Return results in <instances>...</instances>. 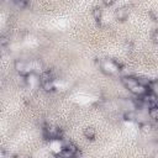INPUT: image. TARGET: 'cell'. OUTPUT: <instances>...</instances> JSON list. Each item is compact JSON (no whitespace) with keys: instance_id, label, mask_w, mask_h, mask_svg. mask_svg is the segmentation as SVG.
Here are the masks:
<instances>
[{"instance_id":"7","label":"cell","mask_w":158,"mask_h":158,"mask_svg":"<svg viewBox=\"0 0 158 158\" xmlns=\"http://www.w3.org/2000/svg\"><path fill=\"white\" fill-rule=\"evenodd\" d=\"M42 84V88L46 90V91H52L54 90V83L53 80H48V81H44V83H41Z\"/></svg>"},{"instance_id":"10","label":"cell","mask_w":158,"mask_h":158,"mask_svg":"<svg viewBox=\"0 0 158 158\" xmlns=\"http://www.w3.org/2000/svg\"><path fill=\"white\" fill-rule=\"evenodd\" d=\"M114 1H115V0H102L104 5H106V6H111V5L114 4Z\"/></svg>"},{"instance_id":"6","label":"cell","mask_w":158,"mask_h":158,"mask_svg":"<svg viewBox=\"0 0 158 158\" xmlns=\"http://www.w3.org/2000/svg\"><path fill=\"white\" fill-rule=\"evenodd\" d=\"M84 136H85V138H88V139H94V138H95V130L91 128V127L85 128V130H84Z\"/></svg>"},{"instance_id":"1","label":"cell","mask_w":158,"mask_h":158,"mask_svg":"<svg viewBox=\"0 0 158 158\" xmlns=\"http://www.w3.org/2000/svg\"><path fill=\"white\" fill-rule=\"evenodd\" d=\"M100 67H101V70L105 72V73H107V74H114V73H117V72L121 70V65L117 62L112 60V59L104 60L100 64Z\"/></svg>"},{"instance_id":"8","label":"cell","mask_w":158,"mask_h":158,"mask_svg":"<svg viewBox=\"0 0 158 158\" xmlns=\"http://www.w3.org/2000/svg\"><path fill=\"white\" fill-rule=\"evenodd\" d=\"M14 2L19 6V7H25L28 2V0H14Z\"/></svg>"},{"instance_id":"2","label":"cell","mask_w":158,"mask_h":158,"mask_svg":"<svg viewBox=\"0 0 158 158\" xmlns=\"http://www.w3.org/2000/svg\"><path fill=\"white\" fill-rule=\"evenodd\" d=\"M128 15H130V10L127 7H125V6L117 9L116 12H115V16H116V19L118 21H126L127 17H128Z\"/></svg>"},{"instance_id":"5","label":"cell","mask_w":158,"mask_h":158,"mask_svg":"<svg viewBox=\"0 0 158 158\" xmlns=\"http://www.w3.org/2000/svg\"><path fill=\"white\" fill-rule=\"evenodd\" d=\"M148 116H149L153 121H157V120H158V107H157V106L149 107V109H148Z\"/></svg>"},{"instance_id":"4","label":"cell","mask_w":158,"mask_h":158,"mask_svg":"<svg viewBox=\"0 0 158 158\" xmlns=\"http://www.w3.org/2000/svg\"><path fill=\"white\" fill-rule=\"evenodd\" d=\"M101 16H102V10L100 6H96L93 9V17L96 20V22H100L101 20Z\"/></svg>"},{"instance_id":"9","label":"cell","mask_w":158,"mask_h":158,"mask_svg":"<svg viewBox=\"0 0 158 158\" xmlns=\"http://www.w3.org/2000/svg\"><path fill=\"white\" fill-rule=\"evenodd\" d=\"M152 40H153V42H154V43H157V42H158V31H157V30H154V31H153V33H152Z\"/></svg>"},{"instance_id":"3","label":"cell","mask_w":158,"mask_h":158,"mask_svg":"<svg viewBox=\"0 0 158 158\" xmlns=\"http://www.w3.org/2000/svg\"><path fill=\"white\" fill-rule=\"evenodd\" d=\"M48 80H53L52 72H49V70L42 72V74L40 75V81H41V83H44V81H48Z\"/></svg>"}]
</instances>
